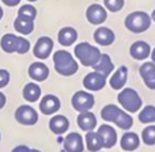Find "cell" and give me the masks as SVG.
Returning a JSON list of instances; mask_svg holds the SVG:
<instances>
[{
  "label": "cell",
  "mask_w": 155,
  "mask_h": 152,
  "mask_svg": "<svg viewBox=\"0 0 155 152\" xmlns=\"http://www.w3.org/2000/svg\"><path fill=\"white\" fill-rule=\"evenodd\" d=\"M78 125L82 131H92L97 126V119L93 113L88 112H82L78 116Z\"/></svg>",
  "instance_id": "cell-20"
},
{
  "label": "cell",
  "mask_w": 155,
  "mask_h": 152,
  "mask_svg": "<svg viewBox=\"0 0 155 152\" xmlns=\"http://www.w3.org/2000/svg\"><path fill=\"white\" fill-rule=\"evenodd\" d=\"M16 119L23 125H35L38 120V115L32 107L24 105L16 111Z\"/></svg>",
  "instance_id": "cell-10"
},
{
  "label": "cell",
  "mask_w": 155,
  "mask_h": 152,
  "mask_svg": "<svg viewBox=\"0 0 155 152\" xmlns=\"http://www.w3.org/2000/svg\"><path fill=\"white\" fill-rule=\"evenodd\" d=\"M23 96H24V99L26 101L35 102V101L38 100L39 96H41V88H39L36 83L30 82V83H28L24 87V89H23Z\"/></svg>",
  "instance_id": "cell-26"
},
{
  "label": "cell",
  "mask_w": 155,
  "mask_h": 152,
  "mask_svg": "<svg viewBox=\"0 0 155 152\" xmlns=\"http://www.w3.org/2000/svg\"><path fill=\"white\" fill-rule=\"evenodd\" d=\"M49 127L51 132L55 134H62L64 133L69 127V121L63 115H55L49 121Z\"/></svg>",
  "instance_id": "cell-21"
},
{
  "label": "cell",
  "mask_w": 155,
  "mask_h": 152,
  "mask_svg": "<svg viewBox=\"0 0 155 152\" xmlns=\"http://www.w3.org/2000/svg\"><path fill=\"white\" fill-rule=\"evenodd\" d=\"M12 152H30V150L26 146H18V147H16Z\"/></svg>",
  "instance_id": "cell-35"
},
{
  "label": "cell",
  "mask_w": 155,
  "mask_h": 152,
  "mask_svg": "<svg viewBox=\"0 0 155 152\" xmlns=\"http://www.w3.org/2000/svg\"><path fill=\"white\" fill-rule=\"evenodd\" d=\"M64 150L66 152H82L84 150V143L82 138L79 133H69L64 139Z\"/></svg>",
  "instance_id": "cell-15"
},
{
  "label": "cell",
  "mask_w": 155,
  "mask_h": 152,
  "mask_svg": "<svg viewBox=\"0 0 155 152\" xmlns=\"http://www.w3.org/2000/svg\"><path fill=\"white\" fill-rule=\"evenodd\" d=\"M152 19H153V20L155 21V10L153 11V13H152Z\"/></svg>",
  "instance_id": "cell-39"
},
{
  "label": "cell",
  "mask_w": 155,
  "mask_h": 152,
  "mask_svg": "<svg viewBox=\"0 0 155 152\" xmlns=\"http://www.w3.org/2000/svg\"><path fill=\"white\" fill-rule=\"evenodd\" d=\"M2 16H4V11H2V8L0 7V19L2 18Z\"/></svg>",
  "instance_id": "cell-38"
},
{
  "label": "cell",
  "mask_w": 155,
  "mask_h": 152,
  "mask_svg": "<svg viewBox=\"0 0 155 152\" xmlns=\"http://www.w3.org/2000/svg\"><path fill=\"white\" fill-rule=\"evenodd\" d=\"M142 139L147 145H155V126H148L142 131Z\"/></svg>",
  "instance_id": "cell-30"
},
{
  "label": "cell",
  "mask_w": 155,
  "mask_h": 152,
  "mask_svg": "<svg viewBox=\"0 0 155 152\" xmlns=\"http://www.w3.org/2000/svg\"><path fill=\"white\" fill-rule=\"evenodd\" d=\"M15 29L21 35H30L34 31V20L17 17L15 20Z\"/></svg>",
  "instance_id": "cell-27"
},
{
  "label": "cell",
  "mask_w": 155,
  "mask_h": 152,
  "mask_svg": "<svg viewBox=\"0 0 155 152\" xmlns=\"http://www.w3.org/2000/svg\"><path fill=\"white\" fill-rule=\"evenodd\" d=\"M0 46L7 54L17 52V49H18V37L12 35V33L4 35L1 37V40H0Z\"/></svg>",
  "instance_id": "cell-23"
},
{
  "label": "cell",
  "mask_w": 155,
  "mask_h": 152,
  "mask_svg": "<svg viewBox=\"0 0 155 152\" xmlns=\"http://www.w3.org/2000/svg\"><path fill=\"white\" fill-rule=\"evenodd\" d=\"M28 1H30V2H35V1H37V0H28Z\"/></svg>",
  "instance_id": "cell-41"
},
{
  "label": "cell",
  "mask_w": 155,
  "mask_h": 152,
  "mask_svg": "<svg viewBox=\"0 0 155 152\" xmlns=\"http://www.w3.org/2000/svg\"><path fill=\"white\" fill-rule=\"evenodd\" d=\"M29 50H30V43H29V40L23 37H18V49H17V52L20 54V55H24Z\"/></svg>",
  "instance_id": "cell-32"
},
{
  "label": "cell",
  "mask_w": 155,
  "mask_h": 152,
  "mask_svg": "<svg viewBox=\"0 0 155 152\" xmlns=\"http://www.w3.org/2000/svg\"><path fill=\"white\" fill-rule=\"evenodd\" d=\"M10 82V73L5 69H0V88H4Z\"/></svg>",
  "instance_id": "cell-33"
},
{
  "label": "cell",
  "mask_w": 155,
  "mask_h": 152,
  "mask_svg": "<svg viewBox=\"0 0 155 152\" xmlns=\"http://www.w3.org/2000/svg\"><path fill=\"white\" fill-rule=\"evenodd\" d=\"M30 152H39L38 150H30Z\"/></svg>",
  "instance_id": "cell-40"
},
{
  "label": "cell",
  "mask_w": 155,
  "mask_h": 152,
  "mask_svg": "<svg viewBox=\"0 0 155 152\" xmlns=\"http://www.w3.org/2000/svg\"><path fill=\"white\" fill-rule=\"evenodd\" d=\"M5 103H6V97L2 93H0V109L5 106Z\"/></svg>",
  "instance_id": "cell-36"
},
{
  "label": "cell",
  "mask_w": 155,
  "mask_h": 152,
  "mask_svg": "<svg viewBox=\"0 0 155 152\" xmlns=\"http://www.w3.org/2000/svg\"><path fill=\"white\" fill-rule=\"evenodd\" d=\"M54 48V42L49 37H41L34 46V55L39 59H47Z\"/></svg>",
  "instance_id": "cell-7"
},
{
  "label": "cell",
  "mask_w": 155,
  "mask_h": 152,
  "mask_svg": "<svg viewBox=\"0 0 155 152\" xmlns=\"http://www.w3.org/2000/svg\"><path fill=\"white\" fill-rule=\"evenodd\" d=\"M138 120L142 124H150L155 122V107L154 106H146L138 114Z\"/></svg>",
  "instance_id": "cell-28"
},
{
  "label": "cell",
  "mask_w": 155,
  "mask_h": 152,
  "mask_svg": "<svg viewBox=\"0 0 155 152\" xmlns=\"http://www.w3.org/2000/svg\"><path fill=\"white\" fill-rule=\"evenodd\" d=\"M100 115L105 121L116 124L122 130H129L133 126V118L124 111L119 109L116 105H106L101 109Z\"/></svg>",
  "instance_id": "cell-1"
},
{
  "label": "cell",
  "mask_w": 155,
  "mask_h": 152,
  "mask_svg": "<svg viewBox=\"0 0 155 152\" xmlns=\"http://www.w3.org/2000/svg\"><path fill=\"white\" fill-rule=\"evenodd\" d=\"M127 80H128V68L125 65H122L115 71V74L111 76L110 86L115 90H119L125 86Z\"/></svg>",
  "instance_id": "cell-19"
},
{
  "label": "cell",
  "mask_w": 155,
  "mask_h": 152,
  "mask_svg": "<svg viewBox=\"0 0 155 152\" xmlns=\"http://www.w3.org/2000/svg\"><path fill=\"white\" fill-rule=\"evenodd\" d=\"M104 5L110 12H118L123 8L124 0H104Z\"/></svg>",
  "instance_id": "cell-31"
},
{
  "label": "cell",
  "mask_w": 155,
  "mask_h": 152,
  "mask_svg": "<svg viewBox=\"0 0 155 152\" xmlns=\"http://www.w3.org/2000/svg\"><path fill=\"white\" fill-rule=\"evenodd\" d=\"M86 144H87V149L91 152H97L101 147H104L101 137L98 132H93V131H90L86 134Z\"/></svg>",
  "instance_id": "cell-25"
},
{
  "label": "cell",
  "mask_w": 155,
  "mask_h": 152,
  "mask_svg": "<svg viewBox=\"0 0 155 152\" xmlns=\"http://www.w3.org/2000/svg\"><path fill=\"white\" fill-rule=\"evenodd\" d=\"M94 105V97L91 93L79 90L72 97V106L74 109L82 113V112H88Z\"/></svg>",
  "instance_id": "cell-6"
},
{
  "label": "cell",
  "mask_w": 155,
  "mask_h": 152,
  "mask_svg": "<svg viewBox=\"0 0 155 152\" xmlns=\"http://www.w3.org/2000/svg\"><path fill=\"white\" fill-rule=\"evenodd\" d=\"M152 62L155 64V49L152 51Z\"/></svg>",
  "instance_id": "cell-37"
},
{
  "label": "cell",
  "mask_w": 155,
  "mask_h": 152,
  "mask_svg": "<svg viewBox=\"0 0 155 152\" xmlns=\"http://www.w3.org/2000/svg\"><path fill=\"white\" fill-rule=\"evenodd\" d=\"M53 61L56 73L62 76L74 75L79 69L77 61L66 50H58L53 56Z\"/></svg>",
  "instance_id": "cell-2"
},
{
  "label": "cell",
  "mask_w": 155,
  "mask_h": 152,
  "mask_svg": "<svg viewBox=\"0 0 155 152\" xmlns=\"http://www.w3.org/2000/svg\"><path fill=\"white\" fill-rule=\"evenodd\" d=\"M86 18L93 25H100L107 18V12L99 4H92L86 11Z\"/></svg>",
  "instance_id": "cell-9"
},
{
  "label": "cell",
  "mask_w": 155,
  "mask_h": 152,
  "mask_svg": "<svg viewBox=\"0 0 155 152\" xmlns=\"http://www.w3.org/2000/svg\"><path fill=\"white\" fill-rule=\"evenodd\" d=\"M29 76L37 81V82H42L45 81L47 77L49 76V69L48 67L42 63V62H35L29 67Z\"/></svg>",
  "instance_id": "cell-17"
},
{
  "label": "cell",
  "mask_w": 155,
  "mask_h": 152,
  "mask_svg": "<svg viewBox=\"0 0 155 152\" xmlns=\"http://www.w3.org/2000/svg\"><path fill=\"white\" fill-rule=\"evenodd\" d=\"M78 38V32L73 27H63L58 32V43L62 46L72 45Z\"/></svg>",
  "instance_id": "cell-22"
},
{
  "label": "cell",
  "mask_w": 155,
  "mask_h": 152,
  "mask_svg": "<svg viewBox=\"0 0 155 152\" xmlns=\"http://www.w3.org/2000/svg\"><path fill=\"white\" fill-rule=\"evenodd\" d=\"M152 52H150V46L148 43L143 42V40H137L135 43L131 44L130 46V55L133 58L135 59H144L149 56Z\"/></svg>",
  "instance_id": "cell-16"
},
{
  "label": "cell",
  "mask_w": 155,
  "mask_h": 152,
  "mask_svg": "<svg viewBox=\"0 0 155 152\" xmlns=\"http://www.w3.org/2000/svg\"><path fill=\"white\" fill-rule=\"evenodd\" d=\"M6 6H10V7H12V6H16V5H18L20 2V0H1Z\"/></svg>",
  "instance_id": "cell-34"
},
{
  "label": "cell",
  "mask_w": 155,
  "mask_h": 152,
  "mask_svg": "<svg viewBox=\"0 0 155 152\" xmlns=\"http://www.w3.org/2000/svg\"><path fill=\"white\" fill-rule=\"evenodd\" d=\"M140 145V138L134 132H129L123 134L120 139V147L124 151H134Z\"/></svg>",
  "instance_id": "cell-24"
},
{
  "label": "cell",
  "mask_w": 155,
  "mask_h": 152,
  "mask_svg": "<svg viewBox=\"0 0 155 152\" xmlns=\"http://www.w3.org/2000/svg\"><path fill=\"white\" fill-rule=\"evenodd\" d=\"M36 14H37V11L32 5H23L18 10V16L17 17L34 20L36 18Z\"/></svg>",
  "instance_id": "cell-29"
},
{
  "label": "cell",
  "mask_w": 155,
  "mask_h": 152,
  "mask_svg": "<svg viewBox=\"0 0 155 152\" xmlns=\"http://www.w3.org/2000/svg\"><path fill=\"white\" fill-rule=\"evenodd\" d=\"M150 23H152V18L149 17L148 13H146L143 11L133 12V13L128 14L124 20L125 27L134 33H142V32L147 31L150 26Z\"/></svg>",
  "instance_id": "cell-4"
},
{
  "label": "cell",
  "mask_w": 155,
  "mask_h": 152,
  "mask_svg": "<svg viewBox=\"0 0 155 152\" xmlns=\"http://www.w3.org/2000/svg\"><path fill=\"white\" fill-rule=\"evenodd\" d=\"M84 86L86 89L92 90V92H98L100 89H103L106 84V77L104 75H101L100 73L93 71L90 73L85 76L84 81H82Z\"/></svg>",
  "instance_id": "cell-8"
},
{
  "label": "cell",
  "mask_w": 155,
  "mask_h": 152,
  "mask_svg": "<svg viewBox=\"0 0 155 152\" xmlns=\"http://www.w3.org/2000/svg\"><path fill=\"white\" fill-rule=\"evenodd\" d=\"M60 106H61V103H60L58 97H56L55 95L48 94L43 96V99L41 100L39 109L43 114L50 115V114L56 113L60 109Z\"/></svg>",
  "instance_id": "cell-11"
},
{
  "label": "cell",
  "mask_w": 155,
  "mask_h": 152,
  "mask_svg": "<svg viewBox=\"0 0 155 152\" xmlns=\"http://www.w3.org/2000/svg\"><path fill=\"white\" fill-rule=\"evenodd\" d=\"M117 100L119 105L128 112L136 113L141 106H142V100L140 97L138 93L133 88H124L117 96Z\"/></svg>",
  "instance_id": "cell-5"
},
{
  "label": "cell",
  "mask_w": 155,
  "mask_h": 152,
  "mask_svg": "<svg viewBox=\"0 0 155 152\" xmlns=\"http://www.w3.org/2000/svg\"><path fill=\"white\" fill-rule=\"evenodd\" d=\"M92 68H93L94 71L100 73L101 75H104L105 77H107V76L114 71L115 65H114V63H112V61H111V58H110L109 55H106V54H101V56H100V58H99V61H98Z\"/></svg>",
  "instance_id": "cell-18"
},
{
  "label": "cell",
  "mask_w": 155,
  "mask_h": 152,
  "mask_svg": "<svg viewBox=\"0 0 155 152\" xmlns=\"http://www.w3.org/2000/svg\"><path fill=\"white\" fill-rule=\"evenodd\" d=\"M98 133L103 139L104 147L110 149V147L115 146L117 141V133L114 130V127H111L110 125H101L98 128Z\"/></svg>",
  "instance_id": "cell-13"
},
{
  "label": "cell",
  "mask_w": 155,
  "mask_h": 152,
  "mask_svg": "<svg viewBox=\"0 0 155 152\" xmlns=\"http://www.w3.org/2000/svg\"><path fill=\"white\" fill-rule=\"evenodd\" d=\"M140 75L149 89H155V64L146 62L140 67Z\"/></svg>",
  "instance_id": "cell-12"
},
{
  "label": "cell",
  "mask_w": 155,
  "mask_h": 152,
  "mask_svg": "<svg viewBox=\"0 0 155 152\" xmlns=\"http://www.w3.org/2000/svg\"><path fill=\"white\" fill-rule=\"evenodd\" d=\"M93 38H94V40H96L97 44L103 45V46H107V45H111L114 43V40H115V33L109 27L101 26V27H99V29H97L94 31Z\"/></svg>",
  "instance_id": "cell-14"
},
{
  "label": "cell",
  "mask_w": 155,
  "mask_h": 152,
  "mask_svg": "<svg viewBox=\"0 0 155 152\" xmlns=\"http://www.w3.org/2000/svg\"><path fill=\"white\" fill-rule=\"evenodd\" d=\"M74 55L84 67H93L101 56L100 50L87 42L78 44L74 48Z\"/></svg>",
  "instance_id": "cell-3"
}]
</instances>
